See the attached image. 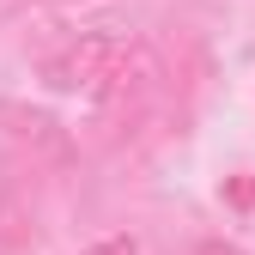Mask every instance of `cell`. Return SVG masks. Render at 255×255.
<instances>
[{
    "instance_id": "1",
    "label": "cell",
    "mask_w": 255,
    "mask_h": 255,
    "mask_svg": "<svg viewBox=\"0 0 255 255\" xmlns=\"http://www.w3.org/2000/svg\"><path fill=\"white\" fill-rule=\"evenodd\" d=\"M116 55H122V37H79L43 61V79H49V91H91V85L116 79L110 73Z\"/></svg>"
},
{
    "instance_id": "2",
    "label": "cell",
    "mask_w": 255,
    "mask_h": 255,
    "mask_svg": "<svg viewBox=\"0 0 255 255\" xmlns=\"http://www.w3.org/2000/svg\"><path fill=\"white\" fill-rule=\"evenodd\" d=\"M0 122H12V134H18V140H37V146H61L55 122H49L43 110H18V104H0Z\"/></svg>"
},
{
    "instance_id": "3",
    "label": "cell",
    "mask_w": 255,
    "mask_h": 255,
    "mask_svg": "<svg viewBox=\"0 0 255 255\" xmlns=\"http://www.w3.org/2000/svg\"><path fill=\"white\" fill-rule=\"evenodd\" d=\"M79 255H140V243L128 237V231H116V237H98V243L79 249Z\"/></svg>"
},
{
    "instance_id": "4",
    "label": "cell",
    "mask_w": 255,
    "mask_h": 255,
    "mask_svg": "<svg viewBox=\"0 0 255 255\" xmlns=\"http://www.w3.org/2000/svg\"><path fill=\"white\" fill-rule=\"evenodd\" d=\"M195 255H237V249H231V243H201Z\"/></svg>"
}]
</instances>
